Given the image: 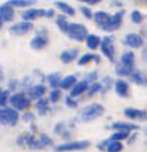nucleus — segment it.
<instances>
[{
    "instance_id": "1",
    "label": "nucleus",
    "mask_w": 147,
    "mask_h": 152,
    "mask_svg": "<svg viewBox=\"0 0 147 152\" xmlns=\"http://www.w3.org/2000/svg\"><path fill=\"white\" fill-rule=\"evenodd\" d=\"M104 112H106V109L101 103H91L79 112L77 121L79 122H91V121H95L100 116H103Z\"/></svg>"
},
{
    "instance_id": "2",
    "label": "nucleus",
    "mask_w": 147,
    "mask_h": 152,
    "mask_svg": "<svg viewBox=\"0 0 147 152\" xmlns=\"http://www.w3.org/2000/svg\"><path fill=\"white\" fill-rule=\"evenodd\" d=\"M31 104V99L30 96L25 93V91H17L14 94H11V99H9V106L17 109L18 112H25L28 110Z\"/></svg>"
},
{
    "instance_id": "3",
    "label": "nucleus",
    "mask_w": 147,
    "mask_h": 152,
    "mask_svg": "<svg viewBox=\"0 0 147 152\" xmlns=\"http://www.w3.org/2000/svg\"><path fill=\"white\" fill-rule=\"evenodd\" d=\"M91 143L88 140H67L56 146H54L55 152H68V151H83L88 149Z\"/></svg>"
},
{
    "instance_id": "4",
    "label": "nucleus",
    "mask_w": 147,
    "mask_h": 152,
    "mask_svg": "<svg viewBox=\"0 0 147 152\" xmlns=\"http://www.w3.org/2000/svg\"><path fill=\"white\" fill-rule=\"evenodd\" d=\"M65 34H67L70 39L76 40V42H82V40H86L91 33H89L88 28H86L83 24H80V23H70V27H68V30H67Z\"/></svg>"
},
{
    "instance_id": "5",
    "label": "nucleus",
    "mask_w": 147,
    "mask_h": 152,
    "mask_svg": "<svg viewBox=\"0 0 147 152\" xmlns=\"http://www.w3.org/2000/svg\"><path fill=\"white\" fill-rule=\"evenodd\" d=\"M20 121V112L11 106L8 107H2L0 110V122L3 125H9V127H14L17 125Z\"/></svg>"
},
{
    "instance_id": "6",
    "label": "nucleus",
    "mask_w": 147,
    "mask_h": 152,
    "mask_svg": "<svg viewBox=\"0 0 147 152\" xmlns=\"http://www.w3.org/2000/svg\"><path fill=\"white\" fill-rule=\"evenodd\" d=\"M123 15H125V11H123V9H119V11H116L114 14H112V15H110L109 21L106 23V26H104L101 30H104V31H107V33H112V31H116V30H119V28L122 27Z\"/></svg>"
},
{
    "instance_id": "7",
    "label": "nucleus",
    "mask_w": 147,
    "mask_h": 152,
    "mask_svg": "<svg viewBox=\"0 0 147 152\" xmlns=\"http://www.w3.org/2000/svg\"><path fill=\"white\" fill-rule=\"evenodd\" d=\"M114 37L113 36H104L103 37V42H101V52L103 55L109 60V61H114L116 60V48H114V43H113Z\"/></svg>"
},
{
    "instance_id": "8",
    "label": "nucleus",
    "mask_w": 147,
    "mask_h": 152,
    "mask_svg": "<svg viewBox=\"0 0 147 152\" xmlns=\"http://www.w3.org/2000/svg\"><path fill=\"white\" fill-rule=\"evenodd\" d=\"M49 43V37H48V30L45 27L39 28L37 34L30 40V46L36 51H40V49H45Z\"/></svg>"
},
{
    "instance_id": "9",
    "label": "nucleus",
    "mask_w": 147,
    "mask_h": 152,
    "mask_svg": "<svg viewBox=\"0 0 147 152\" xmlns=\"http://www.w3.org/2000/svg\"><path fill=\"white\" fill-rule=\"evenodd\" d=\"M33 28H34L33 23H30V21H21V23L12 24V26L8 28V31H9L11 34H14V36H24V34L30 33Z\"/></svg>"
},
{
    "instance_id": "10",
    "label": "nucleus",
    "mask_w": 147,
    "mask_h": 152,
    "mask_svg": "<svg viewBox=\"0 0 147 152\" xmlns=\"http://www.w3.org/2000/svg\"><path fill=\"white\" fill-rule=\"evenodd\" d=\"M123 43L125 46H129L131 49H138L144 46V37L138 33H128L123 37Z\"/></svg>"
},
{
    "instance_id": "11",
    "label": "nucleus",
    "mask_w": 147,
    "mask_h": 152,
    "mask_svg": "<svg viewBox=\"0 0 147 152\" xmlns=\"http://www.w3.org/2000/svg\"><path fill=\"white\" fill-rule=\"evenodd\" d=\"M45 11L46 9H40V8H28V9H24L22 14H21V18L22 21H34L37 18H42L45 17Z\"/></svg>"
},
{
    "instance_id": "12",
    "label": "nucleus",
    "mask_w": 147,
    "mask_h": 152,
    "mask_svg": "<svg viewBox=\"0 0 147 152\" xmlns=\"http://www.w3.org/2000/svg\"><path fill=\"white\" fill-rule=\"evenodd\" d=\"M79 60V49L76 48H70V49H64L59 54V61L62 64H70L73 61H77Z\"/></svg>"
},
{
    "instance_id": "13",
    "label": "nucleus",
    "mask_w": 147,
    "mask_h": 152,
    "mask_svg": "<svg viewBox=\"0 0 147 152\" xmlns=\"http://www.w3.org/2000/svg\"><path fill=\"white\" fill-rule=\"evenodd\" d=\"M14 17H15V8L9 6L8 3H3L0 6V23H2V26L12 21Z\"/></svg>"
},
{
    "instance_id": "14",
    "label": "nucleus",
    "mask_w": 147,
    "mask_h": 152,
    "mask_svg": "<svg viewBox=\"0 0 147 152\" xmlns=\"http://www.w3.org/2000/svg\"><path fill=\"white\" fill-rule=\"evenodd\" d=\"M123 115L129 118L131 121H146L147 119V112L141 109H135V107H126L123 110Z\"/></svg>"
},
{
    "instance_id": "15",
    "label": "nucleus",
    "mask_w": 147,
    "mask_h": 152,
    "mask_svg": "<svg viewBox=\"0 0 147 152\" xmlns=\"http://www.w3.org/2000/svg\"><path fill=\"white\" fill-rule=\"evenodd\" d=\"M112 130L114 131H126V133H132V131H137L140 130V127L134 122H125V121H116L110 125Z\"/></svg>"
},
{
    "instance_id": "16",
    "label": "nucleus",
    "mask_w": 147,
    "mask_h": 152,
    "mask_svg": "<svg viewBox=\"0 0 147 152\" xmlns=\"http://www.w3.org/2000/svg\"><path fill=\"white\" fill-rule=\"evenodd\" d=\"M114 91L119 97L126 99V97H129V84L123 78H119L114 81Z\"/></svg>"
},
{
    "instance_id": "17",
    "label": "nucleus",
    "mask_w": 147,
    "mask_h": 152,
    "mask_svg": "<svg viewBox=\"0 0 147 152\" xmlns=\"http://www.w3.org/2000/svg\"><path fill=\"white\" fill-rule=\"evenodd\" d=\"M27 94L30 96L31 100H36V102H37V100H40V99L45 97V94H46V87L42 85V84H34V85H31V87L28 88Z\"/></svg>"
},
{
    "instance_id": "18",
    "label": "nucleus",
    "mask_w": 147,
    "mask_h": 152,
    "mask_svg": "<svg viewBox=\"0 0 147 152\" xmlns=\"http://www.w3.org/2000/svg\"><path fill=\"white\" fill-rule=\"evenodd\" d=\"M88 88H89V82H88V81H85V79H83V81H79V82L75 85V88H73V90L70 91V94H68V96L77 99V97H80L82 94H86Z\"/></svg>"
},
{
    "instance_id": "19",
    "label": "nucleus",
    "mask_w": 147,
    "mask_h": 152,
    "mask_svg": "<svg viewBox=\"0 0 147 152\" xmlns=\"http://www.w3.org/2000/svg\"><path fill=\"white\" fill-rule=\"evenodd\" d=\"M77 82L79 81H77V78H76L75 75H67V76H64V78L61 79L59 90H68V91H71Z\"/></svg>"
},
{
    "instance_id": "20",
    "label": "nucleus",
    "mask_w": 147,
    "mask_h": 152,
    "mask_svg": "<svg viewBox=\"0 0 147 152\" xmlns=\"http://www.w3.org/2000/svg\"><path fill=\"white\" fill-rule=\"evenodd\" d=\"M54 6L62 14V15H67V17H75L76 15V9L73 8L71 5H68V3H65V2H56L54 3Z\"/></svg>"
},
{
    "instance_id": "21",
    "label": "nucleus",
    "mask_w": 147,
    "mask_h": 152,
    "mask_svg": "<svg viewBox=\"0 0 147 152\" xmlns=\"http://www.w3.org/2000/svg\"><path fill=\"white\" fill-rule=\"evenodd\" d=\"M49 103H51V100H49V99H46V97H43V99L37 100V102L34 103V107H36L37 113H39V115H42V116H43V115H46V113H49V110H51Z\"/></svg>"
},
{
    "instance_id": "22",
    "label": "nucleus",
    "mask_w": 147,
    "mask_h": 152,
    "mask_svg": "<svg viewBox=\"0 0 147 152\" xmlns=\"http://www.w3.org/2000/svg\"><path fill=\"white\" fill-rule=\"evenodd\" d=\"M45 79H46V82H48V85L52 88V90H58L59 88V84H61V76H59V73L58 72H54V73H49V75H46L45 76Z\"/></svg>"
},
{
    "instance_id": "23",
    "label": "nucleus",
    "mask_w": 147,
    "mask_h": 152,
    "mask_svg": "<svg viewBox=\"0 0 147 152\" xmlns=\"http://www.w3.org/2000/svg\"><path fill=\"white\" fill-rule=\"evenodd\" d=\"M109 18H110V14L106 11H97L94 14V23L97 24L98 28H103L106 26V23L109 21Z\"/></svg>"
},
{
    "instance_id": "24",
    "label": "nucleus",
    "mask_w": 147,
    "mask_h": 152,
    "mask_svg": "<svg viewBox=\"0 0 147 152\" xmlns=\"http://www.w3.org/2000/svg\"><path fill=\"white\" fill-rule=\"evenodd\" d=\"M116 75L117 76H120V78H126V76H129V78H131V75L135 72V67L134 66H125V64H117L116 66Z\"/></svg>"
},
{
    "instance_id": "25",
    "label": "nucleus",
    "mask_w": 147,
    "mask_h": 152,
    "mask_svg": "<svg viewBox=\"0 0 147 152\" xmlns=\"http://www.w3.org/2000/svg\"><path fill=\"white\" fill-rule=\"evenodd\" d=\"M91 61L100 63V55H97V54H94V52L82 54V57H79V60H77V64H79V66H86V64L91 63Z\"/></svg>"
},
{
    "instance_id": "26",
    "label": "nucleus",
    "mask_w": 147,
    "mask_h": 152,
    "mask_svg": "<svg viewBox=\"0 0 147 152\" xmlns=\"http://www.w3.org/2000/svg\"><path fill=\"white\" fill-rule=\"evenodd\" d=\"M85 42H86V48L94 51V49H97V48H100V46H101L103 39H101L98 34H89V36H88V39H86Z\"/></svg>"
},
{
    "instance_id": "27",
    "label": "nucleus",
    "mask_w": 147,
    "mask_h": 152,
    "mask_svg": "<svg viewBox=\"0 0 147 152\" xmlns=\"http://www.w3.org/2000/svg\"><path fill=\"white\" fill-rule=\"evenodd\" d=\"M34 2L36 0H8V5L9 6H12V8H30V6H33L34 5Z\"/></svg>"
},
{
    "instance_id": "28",
    "label": "nucleus",
    "mask_w": 147,
    "mask_h": 152,
    "mask_svg": "<svg viewBox=\"0 0 147 152\" xmlns=\"http://www.w3.org/2000/svg\"><path fill=\"white\" fill-rule=\"evenodd\" d=\"M55 24H56V27L62 31V33H67V30H68V27H70V23L67 21V15H58V17H55Z\"/></svg>"
},
{
    "instance_id": "29",
    "label": "nucleus",
    "mask_w": 147,
    "mask_h": 152,
    "mask_svg": "<svg viewBox=\"0 0 147 152\" xmlns=\"http://www.w3.org/2000/svg\"><path fill=\"white\" fill-rule=\"evenodd\" d=\"M134 63H135V54L132 52V51H125V52H122V55H120V64H125V66H134Z\"/></svg>"
},
{
    "instance_id": "30",
    "label": "nucleus",
    "mask_w": 147,
    "mask_h": 152,
    "mask_svg": "<svg viewBox=\"0 0 147 152\" xmlns=\"http://www.w3.org/2000/svg\"><path fill=\"white\" fill-rule=\"evenodd\" d=\"M27 146L31 149V151H39V149H45V146L42 145L40 139L36 137V136H30L28 142H27Z\"/></svg>"
},
{
    "instance_id": "31",
    "label": "nucleus",
    "mask_w": 147,
    "mask_h": 152,
    "mask_svg": "<svg viewBox=\"0 0 147 152\" xmlns=\"http://www.w3.org/2000/svg\"><path fill=\"white\" fill-rule=\"evenodd\" d=\"M129 134L131 133H126V131H113V134L110 136V140H113V142H123V140L129 139Z\"/></svg>"
},
{
    "instance_id": "32",
    "label": "nucleus",
    "mask_w": 147,
    "mask_h": 152,
    "mask_svg": "<svg viewBox=\"0 0 147 152\" xmlns=\"http://www.w3.org/2000/svg\"><path fill=\"white\" fill-rule=\"evenodd\" d=\"M131 81L135 82L137 85H144V84H146V78L143 76V73H141L140 70H137V69H135V72L131 75Z\"/></svg>"
},
{
    "instance_id": "33",
    "label": "nucleus",
    "mask_w": 147,
    "mask_h": 152,
    "mask_svg": "<svg viewBox=\"0 0 147 152\" xmlns=\"http://www.w3.org/2000/svg\"><path fill=\"white\" fill-rule=\"evenodd\" d=\"M11 91L9 90H2L0 91V106L2 107H8V103H9V99H11Z\"/></svg>"
},
{
    "instance_id": "34",
    "label": "nucleus",
    "mask_w": 147,
    "mask_h": 152,
    "mask_svg": "<svg viewBox=\"0 0 147 152\" xmlns=\"http://www.w3.org/2000/svg\"><path fill=\"white\" fill-rule=\"evenodd\" d=\"M103 91V84L101 82H94V84H89V88L86 91V96H94L97 93Z\"/></svg>"
},
{
    "instance_id": "35",
    "label": "nucleus",
    "mask_w": 147,
    "mask_h": 152,
    "mask_svg": "<svg viewBox=\"0 0 147 152\" xmlns=\"http://www.w3.org/2000/svg\"><path fill=\"white\" fill-rule=\"evenodd\" d=\"M61 97H62V90H51V93H49V100H51V103H58L59 100H61Z\"/></svg>"
},
{
    "instance_id": "36",
    "label": "nucleus",
    "mask_w": 147,
    "mask_h": 152,
    "mask_svg": "<svg viewBox=\"0 0 147 152\" xmlns=\"http://www.w3.org/2000/svg\"><path fill=\"white\" fill-rule=\"evenodd\" d=\"M122 149H123V145H122V142H110V146L107 148V152H122Z\"/></svg>"
},
{
    "instance_id": "37",
    "label": "nucleus",
    "mask_w": 147,
    "mask_h": 152,
    "mask_svg": "<svg viewBox=\"0 0 147 152\" xmlns=\"http://www.w3.org/2000/svg\"><path fill=\"white\" fill-rule=\"evenodd\" d=\"M39 139H40V142H42V145L45 146V148H49V146H54V142H52V139L48 136V134H45V133H42V134H39L37 136Z\"/></svg>"
},
{
    "instance_id": "38",
    "label": "nucleus",
    "mask_w": 147,
    "mask_h": 152,
    "mask_svg": "<svg viewBox=\"0 0 147 152\" xmlns=\"http://www.w3.org/2000/svg\"><path fill=\"white\" fill-rule=\"evenodd\" d=\"M112 85L114 87V81L110 78V76H106V78L103 79V91H101V93H107Z\"/></svg>"
},
{
    "instance_id": "39",
    "label": "nucleus",
    "mask_w": 147,
    "mask_h": 152,
    "mask_svg": "<svg viewBox=\"0 0 147 152\" xmlns=\"http://www.w3.org/2000/svg\"><path fill=\"white\" fill-rule=\"evenodd\" d=\"M131 21L134 24H141L143 23V14L140 11H132L131 12Z\"/></svg>"
},
{
    "instance_id": "40",
    "label": "nucleus",
    "mask_w": 147,
    "mask_h": 152,
    "mask_svg": "<svg viewBox=\"0 0 147 152\" xmlns=\"http://www.w3.org/2000/svg\"><path fill=\"white\" fill-rule=\"evenodd\" d=\"M30 136H31V134H28V133L20 134L18 139H17V145H18V146H27V142H28Z\"/></svg>"
},
{
    "instance_id": "41",
    "label": "nucleus",
    "mask_w": 147,
    "mask_h": 152,
    "mask_svg": "<svg viewBox=\"0 0 147 152\" xmlns=\"http://www.w3.org/2000/svg\"><path fill=\"white\" fill-rule=\"evenodd\" d=\"M79 11L82 12V15H83L85 18H88V20H94V12L91 11L89 6H80Z\"/></svg>"
},
{
    "instance_id": "42",
    "label": "nucleus",
    "mask_w": 147,
    "mask_h": 152,
    "mask_svg": "<svg viewBox=\"0 0 147 152\" xmlns=\"http://www.w3.org/2000/svg\"><path fill=\"white\" fill-rule=\"evenodd\" d=\"M97 79H98V72H97V70H92V72H89V73H88V75L85 76V81H88L89 84L98 82Z\"/></svg>"
},
{
    "instance_id": "43",
    "label": "nucleus",
    "mask_w": 147,
    "mask_h": 152,
    "mask_svg": "<svg viewBox=\"0 0 147 152\" xmlns=\"http://www.w3.org/2000/svg\"><path fill=\"white\" fill-rule=\"evenodd\" d=\"M65 106H67V107H71V109H76V107L79 106V103H77V100H76L75 97L67 96V97H65Z\"/></svg>"
},
{
    "instance_id": "44",
    "label": "nucleus",
    "mask_w": 147,
    "mask_h": 152,
    "mask_svg": "<svg viewBox=\"0 0 147 152\" xmlns=\"http://www.w3.org/2000/svg\"><path fill=\"white\" fill-rule=\"evenodd\" d=\"M33 119H34V113H33V112H30V110L22 112V121H25V122H31Z\"/></svg>"
},
{
    "instance_id": "45",
    "label": "nucleus",
    "mask_w": 147,
    "mask_h": 152,
    "mask_svg": "<svg viewBox=\"0 0 147 152\" xmlns=\"http://www.w3.org/2000/svg\"><path fill=\"white\" fill-rule=\"evenodd\" d=\"M110 139H107V140H101V142H98V145H97V148L100 149V151H107V148L110 146Z\"/></svg>"
},
{
    "instance_id": "46",
    "label": "nucleus",
    "mask_w": 147,
    "mask_h": 152,
    "mask_svg": "<svg viewBox=\"0 0 147 152\" xmlns=\"http://www.w3.org/2000/svg\"><path fill=\"white\" fill-rule=\"evenodd\" d=\"M64 125H65L64 122H59V124H56V125H55V128H54V131H55L56 134H61V136H62V134H64V133H62V130H64Z\"/></svg>"
},
{
    "instance_id": "47",
    "label": "nucleus",
    "mask_w": 147,
    "mask_h": 152,
    "mask_svg": "<svg viewBox=\"0 0 147 152\" xmlns=\"http://www.w3.org/2000/svg\"><path fill=\"white\" fill-rule=\"evenodd\" d=\"M45 17H46V18L55 17V11H54V9H46V11H45Z\"/></svg>"
},
{
    "instance_id": "48",
    "label": "nucleus",
    "mask_w": 147,
    "mask_h": 152,
    "mask_svg": "<svg viewBox=\"0 0 147 152\" xmlns=\"http://www.w3.org/2000/svg\"><path fill=\"white\" fill-rule=\"evenodd\" d=\"M103 0H86V5H89V6H92V5H98V3H101Z\"/></svg>"
},
{
    "instance_id": "49",
    "label": "nucleus",
    "mask_w": 147,
    "mask_h": 152,
    "mask_svg": "<svg viewBox=\"0 0 147 152\" xmlns=\"http://www.w3.org/2000/svg\"><path fill=\"white\" fill-rule=\"evenodd\" d=\"M110 5H112V6H119V8H122V2H119V0H113V2H110Z\"/></svg>"
},
{
    "instance_id": "50",
    "label": "nucleus",
    "mask_w": 147,
    "mask_h": 152,
    "mask_svg": "<svg viewBox=\"0 0 147 152\" xmlns=\"http://www.w3.org/2000/svg\"><path fill=\"white\" fill-rule=\"evenodd\" d=\"M143 58H144V61L147 63V46L143 48Z\"/></svg>"
},
{
    "instance_id": "51",
    "label": "nucleus",
    "mask_w": 147,
    "mask_h": 152,
    "mask_svg": "<svg viewBox=\"0 0 147 152\" xmlns=\"http://www.w3.org/2000/svg\"><path fill=\"white\" fill-rule=\"evenodd\" d=\"M79 2H86V0H79Z\"/></svg>"
},
{
    "instance_id": "52",
    "label": "nucleus",
    "mask_w": 147,
    "mask_h": 152,
    "mask_svg": "<svg viewBox=\"0 0 147 152\" xmlns=\"http://www.w3.org/2000/svg\"><path fill=\"white\" fill-rule=\"evenodd\" d=\"M146 85H147V78H146Z\"/></svg>"
},
{
    "instance_id": "53",
    "label": "nucleus",
    "mask_w": 147,
    "mask_h": 152,
    "mask_svg": "<svg viewBox=\"0 0 147 152\" xmlns=\"http://www.w3.org/2000/svg\"><path fill=\"white\" fill-rule=\"evenodd\" d=\"M146 134H147V128H146Z\"/></svg>"
}]
</instances>
